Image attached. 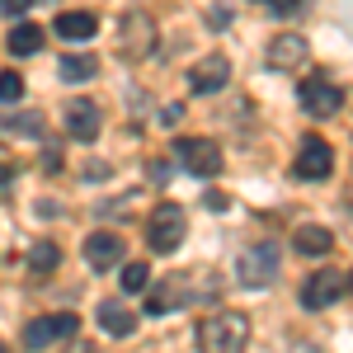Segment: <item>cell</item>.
Listing matches in <instances>:
<instances>
[{
    "label": "cell",
    "mask_w": 353,
    "mask_h": 353,
    "mask_svg": "<svg viewBox=\"0 0 353 353\" xmlns=\"http://www.w3.org/2000/svg\"><path fill=\"white\" fill-rule=\"evenodd\" d=\"M198 344L212 353H236L250 344V316L241 311H212L203 325H198Z\"/></svg>",
    "instance_id": "obj_1"
},
{
    "label": "cell",
    "mask_w": 353,
    "mask_h": 353,
    "mask_svg": "<svg viewBox=\"0 0 353 353\" xmlns=\"http://www.w3.org/2000/svg\"><path fill=\"white\" fill-rule=\"evenodd\" d=\"M189 236V217H184V208L179 203H161L151 221H146V245L156 250V254H174L179 245Z\"/></svg>",
    "instance_id": "obj_2"
},
{
    "label": "cell",
    "mask_w": 353,
    "mask_h": 353,
    "mask_svg": "<svg viewBox=\"0 0 353 353\" xmlns=\"http://www.w3.org/2000/svg\"><path fill=\"white\" fill-rule=\"evenodd\" d=\"M344 292H349V273L321 269V273L306 278V288H301V306H306V311H325V306H334Z\"/></svg>",
    "instance_id": "obj_3"
},
{
    "label": "cell",
    "mask_w": 353,
    "mask_h": 353,
    "mask_svg": "<svg viewBox=\"0 0 353 353\" xmlns=\"http://www.w3.org/2000/svg\"><path fill=\"white\" fill-rule=\"evenodd\" d=\"M174 161L184 165L189 174H217L221 170V151H217V141H208V137H179L174 141Z\"/></svg>",
    "instance_id": "obj_4"
},
{
    "label": "cell",
    "mask_w": 353,
    "mask_h": 353,
    "mask_svg": "<svg viewBox=\"0 0 353 353\" xmlns=\"http://www.w3.org/2000/svg\"><path fill=\"white\" fill-rule=\"evenodd\" d=\"M81 321L71 311H57V316H38L24 325V344L28 349H48V344H61V339H76Z\"/></svg>",
    "instance_id": "obj_5"
},
{
    "label": "cell",
    "mask_w": 353,
    "mask_h": 353,
    "mask_svg": "<svg viewBox=\"0 0 353 353\" xmlns=\"http://www.w3.org/2000/svg\"><path fill=\"white\" fill-rule=\"evenodd\" d=\"M297 94H301V109L311 113V118H334V113L344 109V90L330 85L325 76H306L297 85Z\"/></svg>",
    "instance_id": "obj_6"
},
{
    "label": "cell",
    "mask_w": 353,
    "mask_h": 353,
    "mask_svg": "<svg viewBox=\"0 0 353 353\" xmlns=\"http://www.w3.org/2000/svg\"><path fill=\"white\" fill-rule=\"evenodd\" d=\"M278 278V245L264 241V245H250L241 254V283L245 288H269Z\"/></svg>",
    "instance_id": "obj_7"
},
{
    "label": "cell",
    "mask_w": 353,
    "mask_h": 353,
    "mask_svg": "<svg viewBox=\"0 0 353 353\" xmlns=\"http://www.w3.org/2000/svg\"><path fill=\"white\" fill-rule=\"evenodd\" d=\"M226 81H231V61H226L221 52H212V57H203V61H193V66H189L193 94H217Z\"/></svg>",
    "instance_id": "obj_8"
},
{
    "label": "cell",
    "mask_w": 353,
    "mask_h": 353,
    "mask_svg": "<svg viewBox=\"0 0 353 353\" xmlns=\"http://www.w3.org/2000/svg\"><path fill=\"white\" fill-rule=\"evenodd\" d=\"M297 170L301 179H325L330 170H334V151L325 146V137H306L301 141V151H297Z\"/></svg>",
    "instance_id": "obj_9"
},
{
    "label": "cell",
    "mask_w": 353,
    "mask_h": 353,
    "mask_svg": "<svg viewBox=\"0 0 353 353\" xmlns=\"http://www.w3.org/2000/svg\"><path fill=\"white\" fill-rule=\"evenodd\" d=\"M61 123H66V132L76 137V141H94L99 137V104H90V99H71L66 113H61Z\"/></svg>",
    "instance_id": "obj_10"
},
{
    "label": "cell",
    "mask_w": 353,
    "mask_h": 353,
    "mask_svg": "<svg viewBox=\"0 0 353 353\" xmlns=\"http://www.w3.org/2000/svg\"><path fill=\"white\" fill-rule=\"evenodd\" d=\"M118 259H123V236H113V231H94V236L85 241V264H90V269L104 273V269H113Z\"/></svg>",
    "instance_id": "obj_11"
},
{
    "label": "cell",
    "mask_w": 353,
    "mask_h": 353,
    "mask_svg": "<svg viewBox=\"0 0 353 353\" xmlns=\"http://www.w3.org/2000/svg\"><path fill=\"white\" fill-rule=\"evenodd\" d=\"M306 38L301 33H283V38H273L269 43V66H278V71H292V66H301L306 61Z\"/></svg>",
    "instance_id": "obj_12"
},
{
    "label": "cell",
    "mask_w": 353,
    "mask_h": 353,
    "mask_svg": "<svg viewBox=\"0 0 353 353\" xmlns=\"http://www.w3.org/2000/svg\"><path fill=\"white\" fill-rule=\"evenodd\" d=\"M151 43H156V24L146 14H128L123 19V48H128V57H146Z\"/></svg>",
    "instance_id": "obj_13"
},
{
    "label": "cell",
    "mask_w": 353,
    "mask_h": 353,
    "mask_svg": "<svg viewBox=\"0 0 353 353\" xmlns=\"http://www.w3.org/2000/svg\"><path fill=\"white\" fill-rule=\"evenodd\" d=\"M99 330H109L113 339H128L137 330V311H128L123 301H99Z\"/></svg>",
    "instance_id": "obj_14"
},
{
    "label": "cell",
    "mask_w": 353,
    "mask_h": 353,
    "mask_svg": "<svg viewBox=\"0 0 353 353\" xmlns=\"http://www.w3.org/2000/svg\"><path fill=\"white\" fill-rule=\"evenodd\" d=\"M94 28H99V19H94L90 10H66V14H57V33H61V38H71V43L94 38Z\"/></svg>",
    "instance_id": "obj_15"
},
{
    "label": "cell",
    "mask_w": 353,
    "mask_h": 353,
    "mask_svg": "<svg viewBox=\"0 0 353 353\" xmlns=\"http://www.w3.org/2000/svg\"><path fill=\"white\" fill-rule=\"evenodd\" d=\"M57 71H61V81L81 85V81H94V76H99V61L76 52V57H61V66H57Z\"/></svg>",
    "instance_id": "obj_16"
},
{
    "label": "cell",
    "mask_w": 353,
    "mask_h": 353,
    "mask_svg": "<svg viewBox=\"0 0 353 353\" xmlns=\"http://www.w3.org/2000/svg\"><path fill=\"white\" fill-rule=\"evenodd\" d=\"M292 245H297L301 254H330V245H334V236H330L325 226H301L297 236H292Z\"/></svg>",
    "instance_id": "obj_17"
},
{
    "label": "cell",
    "mask_w": 353,
    "mask_h": 353,
    "mask_svg": "<svg viewBox=\"0 0 353 353\" xmlns=\"http://www.w3.org/2000/svg\"><path fill=\"white\" fill-rule=\"evenodd\" d=\"M57 264H61V250H57L52 241H33L28 245V269L33 273H52Z\"/></svg>",
    "instance_id": "obj_18"
},
{
    "label": "cell",
    "mask_w": 353,
    "mask_h": 353,
    "mask_svg": "<svg viewBox=\"0 0 353 353\" xmlns=\"http://www.w3.org/2000/svg\"><path fill=\"white\" fill-rule=\"evenodd\" d=\"M38 48H43V28L38 24H19L14 33H10V52L14 57H33Z\"/></svg>",
    "instance_id": "obj_19"
},
{
    "label": "cell",
    "mask_w": 353,
    "mask_h": 353,
    "mask_svg": "<svg viewBox=\"0 0 353 353\" xmlns=\"http://www.w3.org/2000/svg\"><path fill=\"white\" fill-rule=\"evenodd\" d=\"M0 132L38 141V137H43V118H38V113H24V118H0Z\"/></svg>",
    "instance_id": "obj_20"
},
{
    "label": "cell",
    "mask_w": 353,
    "mask_h": 353,
    "mask_svg": "<svg viewBox=\"0 0 353 353\" xmlns=\"http://www.w3.org/2000/svg\"><path fill=\"white\" fill-rule=\"evenodd\" d=\"M151 288V269L146 264H123V292H146Z\"/></svg>",
    "instance_id": "obj_21"
},
{
    "label": "cell",
    "mask_w": 353,
    "mask_h": 353,
    "mask_svg": "<svg viewBox=\"0 0 353 353\" xmlns=\"http://www.w3.org/2000/svg\"><path fill=\"white\" fill-rule=\"evenodd\" d=\"M19 94H24V81L14 71H0V104H14Z\"/></svg>",
    "instance_id": "obj_22"
},
{
    "label": "cell",
    "mask_w": 353,
    "mask_h": 353,
    "mask_svg": "<svg viewBox=\"0 0 353 353\" xmlns=\"http://www.w3.org/2000/svg\"><path fill=\"white\" fill-rule=\"evenodd\" d=\"M226 203H231V198H226V193H203V208H208V212H226Z\"/></svg>",
    "instance_id": "obj_23"
},
{
    "label": "cell",
    "mask_w": 353,
    "mask_h": 353,
    "mask_svg": "<svg viewBox=\"0 0 353 353\" xmlns=\"http://www.w3.org/2000/svg\"><path fill=\"white\" fill-rule=\"evenodd\" d=\"M33 0H0V14H24Z\"/></svg>",
    "instance_id": "obj_24"
},
{
    "label": "cell",
    "mask_w": 353,
    "mask_h": 353,
    "mask_svg": "<svg viewBox=\"0 0 353 353\" xmlns=\"http://www.w3.org/2000/svg\"><path fill=\"white\" fill-rule=\"evenodd\" d=\"M264 5H273V14H292L297 10V0H264Z\"/></svg>",
    "instance_id": "obj_25"
},
{
    "label": "cell",
    "mask_w": 353,
    "mask_h": 353,
    "mask_svg": "<svg viewBox=\"0 0 353 353\" xmlns=\"http://www.w3.org/2000/svg\"><path fill=\"white\" fill-rule=\"evenodd\" d=\"M10 179H14V170H10V165L0 161V189H5V184H10Z\"/></svg>",
    "instance_id": "obj_26"
},
{
    "label": "cell",
    "mask_w": 353,
    "mask_h": 353,
    "mask_svg": "<svg viewBox=\"0 0 353 353\" xmlns=\"http://www.w3.org/2000/svg\"><path fill=\"white\" fill-rule=\"evenodd\" d=\"M349 288H353V273H349Z\"/></svg>",
    "instance_id": "obj_27"
}]
</instances>
